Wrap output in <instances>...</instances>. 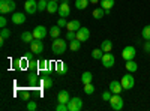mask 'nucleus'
Returning <instances> with one entry per match:
<instances>
[{
  "label": "nucleus",
  "mask_w": 150,
  "mask_h": 111,
  "mask_svg": "<svg viewBox=\"0 0 150 111\" xmlns=\"http://www.w3.org/2000/svg\"><path fill=\"white\" fill-rule=\"evenodd\" d=\"M66 48H68L66 41L60 39V38H56V39L53 41L51 50H53V53H54V54H63V53L66 51Z\"/></svg>",
  "instance_id": "f257e3e1"
},
{
  "label": "nucleus",
  "mask_w": 150,
  "mask_h": 111,
  "mask_svg": "<svg viewBox=\"0 0 150 111\" xmlns=\"http://www.w3.org/2000/svg\"><path fill=\"white\" fill-rule=\"evenodd\" d=\"M120 83H122L123 90H131L134 86H135V80L132 77V72H128L126 75H123L122 80H120Z\"/></svg>",
  "instance_id": "f03ea898"
},
{
  "label": "nucleus",
  "mask_w": 150,
  "mask_h": 111,
  "mask_svg": "<svg viewBox=\"0 0 150 111\" xmlns=\"http://www.w3.org/2000/svg\"><path fill=\"white\" fill-rule=\"evenodd\" d=\"M110 104H111V108L114 111H120L123 108V98L120 96V93H112Z\"/></svg>",
  "instance_id": "7ed1b4c3"
},
{
  "label": "nucleus",
  "mask_w": 150,
  "mask_h": 111,
  "mask_svg": "<svg viewBox=\"0 0 150 111\" xmlns=\"http://www.w3.org/2000/svg\"><path fill=\"white\" fill-rule=\"evenodd\" d=\"M15 2L14 0H0V12L2 14H9V12H14L15 9Z\"/></svg>",
  "instance_id": "20e7f679"
},
{
  "label": "nucleus",
  "mask_w": 150,
  "mask_h": 111,
  "mask_svg": "<svg viewBox=\"0 0 150 111\" xmlns=\"http://www.w3.org/2000/svg\"><path fill=\"white\" fill-rule=\"evenodd\" d=\"M57 14H59V17H62V18H66V17H69V14H71V8H69L68 0H62V5L59 6Z\"/></svg>",
  "instance_id": "39448f33"
},
{
  "label": "nucleus",
  "mask_w": 150,
  "mask_h": 111,
  "mask_svg": "<svg viewBox=\"0 0 150 111\" xmlns=\"http://www.w3.org/2000/svg\"><path fill=\"white\" fill-rule=\"evenodd\" d=\"M101 60H102V65L105 68H112L114 63H116V57H114V54H111V53H104Z\"/></svg>",
  "instance_id": "423d86ee"
},
{
  "label": "nucleus",
  "mask_w": 150,
  "mask_h": 111,
  "mask_svg": "<svg viewBox=\"0 0 150 111\" xmlns=\"http://www.w3.org/2000/svg\"><path fill=\"white\" fill-rule=\"evenodd\" d=\"M69 111H80L83 108V101L80 98H71V101L68 102Z\"/></svg>",
  "instance_id": "0eeeda50"
},
{
  "label": "nucleus",
  "mask_w": 150,
  "mask_h": 111,
  "mask_svg": "<svg viewBox=\"0 0 150 111\" xmlns=\"http://www.w3.org/2000/svg\"><path fill=\"white\" fill-rule=\"evenodd\" d=\"M135 54H137V51H135V48H134L132 45L125 47L123 51H122V57H123L125 60H134Z\"/></svg>",
  "instance_id": "6e6552de"
},
{
  "label": "nucleus",
  "mask_w": 150,
  "mask_h": 111,
  "mask_svg": "<svg viewBox=\"0 0 150 111\" xmlns=\"http://www.w3.org/2000/svg\"><path fill=\"white\" fill-rule=\"evenodd\" d=\"M30 50H32V53H35V54H41V53L44 51V42H42V39H35V41H32Z\"/></svg>",
  "instance_id": "1a4fd4ad"
},
{
  "label": "nucleus",
  "mask_w": 150,
  "mask_h": 111,
  "mask_svg": "<svg viewBox=\"0 0 150 111\" xmlns=\"http://www.w3.org/2000/svg\"><path fill=\"white\" fill-rule=\"evenodd\" d=\"M89 38H90V32H89V29H86V27H80V29L77 30V39H78V41L86 42Z\"/></svg>",
  "instance_id": "9d476101"
},
{
  "label": "nucleus",
  "mask_w": 150,
  "mask_h": 111,
  "mask_svg": "<svg viewBox=\"0 0 150 111\" xmlns=\"http://www.w3.org/2000/svg\"><path fill=\"white\" fill-rule=\"evenodd\" d=\"M24 9H26L27 14L33 15L35 12H38V3L35 2V0H27V2L24 3Z\"/></svg>",
  "instance_id": "9b49d317"
},
{
  "label": "nucleus",
  "mask_w": 150,
  "mask_h": 111,
  "mask_svg": "<svg viewBox=\"0 0 150 111\" xmlns=\"http://www.w3.org/2000/svg\"><path fill=\"white\" fill-rule=\"evenodd\" d=\"M47 29L44 26H38L35 30H33V36H35V39H45V36H47Z\"/></svg>",
  "instance_id": "f8f14e48"
},
{
  "label": "nucleus",
  "mask_w": 150,
  "mask_h": 111,
  "mask_svg": "<svg viewBox=\"0 0 150 111\" xmlns=\"http://www.w3.org/2000/svg\"><path fill=\"white\" fill-rule=\"evenodd\" d=\"M57 101L62 102V104H68L71 101V98H69V93L66 90H60L59 95H57Z\"/></svg>",
  "instance_id": "ddd939ff"
},
{
  "label": "nucleus",
  "mask_w": 150,
  "mask_h": 111,
  "mask_svg": "<svg viewBox=\"0 0 150 111\" xmlns=\"http://www.w3.org/2000/svg\"><path fill=\"white\" fill-rule=\"evenodd\" d=\"M110 90H111L112 93H120V92L123 90L122 83H120V81H117V80L111 81V83H110Z\"/></svg>",
  "instance_id": "4468645a"
},
{
  "label": "nucleus",
  "mask_w": 150,
  "mask_h": 111,
  "mask_svg": "<svg viewBox=\"0 0 150 111\" xmlns=\"http://www.w3.org/2000/svg\"><path fill=\"white\" fill-rule=\"evenodd\" d=\"M11 20H12V23H14V24H23L24 21H26V17H24V14L15 12V14H12Z\"/></svg>",
  "instance_id": "2eb2a0df"
},
{
  "label": "nucleus",
  "mask_w": 150,
  "mask_h": 111,
  "mask_svg": "<svg viewBox=\"0 0 150 111\" xmlns=\"http://www.w3.org/2000/svg\"><path fill=\"white\" fill-rule=\"evenodd\" d=\"M59 6H60V5H57V0H50L48 6H47V11L50 12V14H54V12L59 11Z\"/></svg>",
  "instance_id": "dca6fc26"
},
{
  "label": "nucleus",
  "mask_w": 150,
  "mask_h": 111,
  "mask_svg": "<svg viewBox=\"0 0 150 111\" xmlns=\"http://www.w3.org/2000/svg\"><path fill=\"white\" fill-rule=\"evenodd\" d=\"M92 17L96 18V20L104 18V17H105V9H104V8H96V9L92 12Z\"/></svg>",
  "instance_id": "f3484780"
},
{
  "label": "nucleus",
  "mask_w": 150,
  "mask_h": 111,
  "mask_svg": "<svg viewBox=\"0 0 150 111\" xmlns=\"http://www.w3.org/2000/svg\"><path fill=\"white\" fill-rule=\"evenodd\" d=\"M68 30H72V32H77L80 27H81V24H80V21L78 20H72V21H69L68 23Z\"/></svg>",
  "instance_id": "a211bd4d"
},
{
  "label": "nucleus",
  "mask_w": 150,
  "mask_h": 111,
  "mask_svg": "<svg viewBox=\"0 0 150 111\" xmlns=\"http://www.w3.org/2000/svg\"><path fill=\"white\" fill-rule=\"evenodd\" d=\"M93 81V75H92V72H89V71H86L83 75H81V83L83 84H89V83H92Z\"/></svg>",
  "instance_id": "6ab92c4d"
},
{
  "label": "nucleus",
  "mask_w": 150,
  "mask_h": 111,
  "mask_svg": "<svg viewBox=\"0 0 150 111\" xmlns=\"http://www.w3.org/2000/svg\"><path fill=\"white\" fill-rule=\"evenodd\" d=\"M101 50H102L104 53H110V51L112 50V42L108 41V39L102 41V44H101Z\"/></svg>",
  "instance_id": "aec40b11"
},
{
  "label": "nucleus",
  "mask_w": 150,
  "mask_h": 111,
  "mask_svg": "<svg viewBox=\"0 0 150 111\" xmlns=\"http://www.w3.org/2000/svg\"><path fill=\"white\" fill-rule=\"evenodd\" d=\"M33 39H35V36H33L32 32H23V35H21V41L27 42V44H32Z\"/></svg>",
  "instance_id": "412c9836"
},
{
  "label": "nucleus",
  "mask_w": 150,
  "mask_h": 111,
  "mask_svg": "<svg viewBox=\"0 0 150 111\" xmlns=\"http://www.w3.org/2000/svg\"><path fill=\"white\" fill-rule=\"evenodd\" d=\"M126 69H128V72H137V69H138V65L135 63L134 60H126Z\"/></svg>",
  "instance_id": "4be33fe9"
},
{
  "label": "nucleus",
  "mask_w": 150,
  "mask_h": 111,
  "mask_svg": "<svg viewBox=\"0 0 150 111\" xmlns=\"http://www.w3.org/2000/svg\"><path fill=\"white\" fill-rule=\"evenodd\" d=\"M80 47H81V41H78V39H74V41L69 42V50L71 51H78Z\"/></svg>",
  "instance_id": "5701e85b"
},
{
  "label": "nucleus",
  "mask_w": 150,
  "mask_h": 111,
  "mask_svg": "<svg viewBox=\"0 0 150 111\" xmlns=\"http://www.w3.org/2000/svg\"><path fill=\"white\" fill-rule=\"evenodd\" d=\"M56 72L57 74H66L68 72L66 65L63 63V62H57V63H56Z\"/></svg>",
  "instance_id": "b1692460"
},
{
  "label": "nucleus",
  "mask_w": 150,
  "mask_h": 111,
  "mask_svg": "<svg viewBox=\"0 0 150 111\" xmlns=\"http://www.w3.org/2000/svg\"><path fill=\"white\" fill-rule=\"evenodd\" d=\"M48 35L51 36V38H54V39L59 38V36H60V27H59V26H53L51 29H50Z\"/></svg>",
  "instance_id": "393cba45"
},
{
  "label": "nucleus",
  "mask_w": 150,
  "mask_h": 111,
  "mask_svg": "<svg viewBox=\"0 0 150 111\" xmlns=\"http://www.w3.org/2000/svg\"><path fill=\"white\" fill-rule=\"evenodd\" d=\"M89 3H90V0H75V6H77V9H86Z\"/></svg>",
  "instance_id": "a878e982"
},
{
  "label": "nucleus",
  "mask_w": 150,
  "mask_h": 111,
  "mask_svg": "<svg viewBox=\"0 0 150 111\" xmlns=\"http://www.w3.org/2000/svg\"><path fill=\"white\" fill-rule=\"evenodd\" d=\"M42 87L47 90V89H51L53 87V80L50 78V77H45L44 80H42Z\"/></svg>",
  "instance_id": "bb28decb"
},
{
  "label": "nucleus",
  "mask_w": 150,
  "mask_h": 111,
  "mask_svg": "<svg viewBox=\"0 0 150 111\" xmlns=\"http://www.w3.org/2000/svg\"><path fill=\"white\" fill-rule=\"evenodd\" d=\"M114 5V0H101V8L104 9H111Z\"/></svg>",
  "instance_id": "cd10ccee"
},
{
  "label": "nucleus",
  "mask_w": 150,
  "mask_h": 111,
  "mask_svg": "<svg viewBox=\"0 0 150 111\" xmlns=\"http://www.w3.org/2000/svg\"><path fill=\"white\" fill-rule=\"evenodd\" d=\"M102 56H104V51L101 50V48H96V50H93V51H92V57H93V59H96V60L102 59Z\"/></svg>",
  "instance_id": "c85d7f7f"
},
{
  "label": "nucleus",
  "mask_w": 150,
  "mask_h": 111,
  "mask_svg": "<svg viewBox=\"0 0 150 111\" xmlns=\"http://www.w3.org/2000/svg\"><path fill=\"white\" fill-rule=\"evenodd\" d=\"M141 36H143V39L146 41H150V26H146L141 32Z\"/></svg>",
  "instance_id": "c756f323"
},
{
  "label": "nucleus",
  "mask_w": 150,
  "mask_h": 111,
  "mask_svg": "<svg viewBox=\"0 0 150 111\" xmlns=\"http://www.w3.org/2000/svg\"><path fill=\"white\" fill-rule=\"evenodd\" d=\"M93 92H95V86H93L92 83L84 84V93H86V95H92Z\"/></svg>",
  "instance_id": "7c9ffc66"
},
{
  "label": "nucleus",
  "mask_w": 150,
  "mask_h": 111,
  "mask_svg": "<svg viewBox=\"0 0 150 111\" xmlns=\"http://www.w3.org/2000/svg\"><path fill=\"white\" fill-rule=\"evenodd\" d=\"M38 81H39V80H38V75H36V74H32V75L29 77V80H27L29 86H36Z\"/></svg>",
  "instance_id": "2f4dec72"
},
{
  "label": "nucleus",
  "mask_w": 150,
  "mask_h": 111,
  "mask_svg": "<svg viewBox=\"0 0 150 111\" xmlns=\"http://www.w3.org/2000/svg\"><path fill=\"white\" fill-rule=\"evenodd\" d=\"M48 6V0H39L38 2V11H45Z\"/></svg>",
  "instance_id": "473e14b6"
},
{
  "label": "nucleus",
  "mask_w": 150,
  "mask_h": 111,
  "mask_svg": "<svg viewBox=\"0 0 150 111\" xmlns=\"http://www.w3.org/2000/svg\"><path fill=\"white\" fill-rule=\"evenodd\" d=\"M9 36H11V30L6 29V27H3V29H2V33H0V38L6 39V38H9Z\"/></svg>",
  "instance_id": "72a5a7b5"
},
{
  "label": "nucleus",
  "mask_w": 150,
  "mask_h": 111,
  "mask_svg": "<svg viewBox=\"0 0 150 111\" xmlns=\"http://www.w3.org/2000/svg\"><path fill=\"white\" fill-rule=\"evenodd\" d=\"M66 39H68V41H74V39H77V32L68 30V33H66Z\"/></svg>",
  "instance_id": "f704fd0d"
},
{
  "label": "nucleus",
  "mask_w": 150,
  "mask_h": 111,
  "mask_svg": "<svg viewBox=\"0 0 150 111\" xmlns=\"http://www.w3.org/2000/svg\"><path fill=\"white\" fill-rule=\"evenodd\" d=\"M56 110H57V111H69V108H68V104H62V102H59V104H57Z\"/></svg>",
  "instance_id": "c9c22d12"
},
{
  "label": "nucleus",
  "mask_w": 150,
  "mask_h": 111,
  "mask_svg": "<svg viewBox=\"0 0 150 111\" xmlns=\"http://www.w3.org/2000/svg\"><path fill=\"white\" fill-rule=\"evenodd\" d=\"M20 96H21V99H24V101H29V99H30V93H29L27 90L20 92Z\"/></svg>",
  "instance_id": "e433bc0d"
},
{
  "label": "nucleus",
  "mask_w": 150,
  "mask_h": 111,
  "mask_svg": "<svg viewBox=\"0 0 150 111\" xmlns=\"http://www.w3.org/2000/svg\"><path fill=\"white\" fill-rule=\"evenodd\" d=\"M111 96H112V92H111V90H110V92H104V93H102V99H104V101H108V102H110Z\"/></svg>",
  "instance_id": "4c0bfd02"
},
{
  "label": "nucleus",
  "mask_w": 150,
  "mask_h": 111,
  "mask_svg": "<svg viewBox=\"0 0 150 111\" xmlns=\"http://www.w3.org/2000/svg\"><path fill=\"white\" fill-rule=\"evenodd\" d=\"M57 26H59V27H66V26H68L66 18H62V17H60V20L57 21Z\"/></svg>",
  "instance_id": "58836bf2"
},
{
  "label": "nucleus",
  "mask_w": 150,
  "mask_h": 111,
  "mask_svg": "<svg viewBox=\"0 0 150 111\" xmlns=\"http://www.w3.org/2000/svg\"><path fill=\"white\" fill-rule=\"evenodd\" d=\"M47 65H48L47 60H39V66H38V68H39V69H47L48 68Z\"/></svg>",
  "instance_id": "ea45409f"
},
{
  "label": "nucleus",
  "mask_w": 150,
  "mask_h": 111,
  "mask_svg": "<svg viewBox=\"0 0 150 111\" xmlns=\"http://www.w3.org/2000/svg\"><path fill=\"white\" fill-rule=\"evenodd\" d=\"M27 110H29V111H35V110H36V102L30 101V102L27 104Z\"/></svg>",
  "instance_id": "a19ab883"
},
{
  "label": "nucleus",
  "mask_w": 150,
  "mask_h": 111,
  "mask_svg": "<svg viewBox=\"0 0 150 111\" xmlns=\"http://www.w3.org/2000/svg\"><path fill=\"white\" fill-rule=\"evenodd\" d=\"M6 23H8V21H6V18H5V17H2V18H0V27H2V29H3V27H6Z\"/></svg>",
  "instance_id": "79ce46f5"
},
{
  "label": "nucleus",
  "mask_w": 150,
  "mask_h": 111,
  "mask_svg": "<svg viewBox=\"0 0 150 111\" xmlns=\"http://www.w3.org/2000/svg\"><path fill=\"white\" fill-rule=\"evenodd\" d=\"M144 50H146V53H150V41H147V44L144 45Z\"/></svg>",
  "instance_id": "37998d69"
},
{
  "label": "nucleus",
  "mask_w": 150,
  "mask_h": 111,
  "mask_svg": "<svg viewBox=\"0 0 150 111\" xmlns=\"http://www.w3.org/2000/svg\"><path fill=\"white\" fill-rule=\"evenodd\" d=\"M98 2H101V0H90V3H93V5H96Z\"/></svg>",
  "instance_id": "c03bdc74"
}]
</instances>
